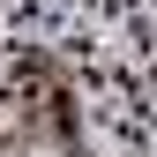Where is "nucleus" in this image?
Masks as SVG:
<instances>
[{
    "label": "nucleus",
    "instance_id": "nucleus-1",
    "mask_svg": "<svg viewBox=\"0 0 157 157\" xmlns=\"http://www.w3.org/2000/svg\"><path fill=\"white\" fill-rule=\"evenodd\" d=\"M30 157H67V150H30Z\"/></svg>",
    "mask_w": 157,
    "mask_h": 157
}]
</instances>
